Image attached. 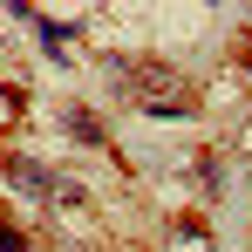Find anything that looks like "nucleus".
Listing matches in <instances>:
<instances>
[{"label":"nucleus","instance_id":"1","mask_svg":"<svg viewBox=\"0 0 252 252\" xmlns=\"http://www.w3.org/2000/svg\"><path fill=\"white\" fill-rule=\"evenodd\" d=\"M0 252H28V239H21L14 225H0Z\"/></svg>","mask_w":252,"mask_h":252}]
</instances>
